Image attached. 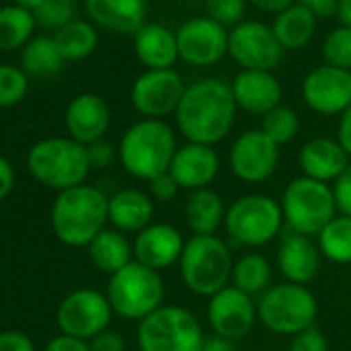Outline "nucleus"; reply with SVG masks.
Segmentation results:
<instances>
[{"label":"nucleus","mask_w":351,"mask_h":351,"mask_svg":"<svg viewBox=\"0 0 351 351\" xmlns=\"http://www.w3.org/2000/svg\"><path fill=\"white\" fill-rule=\"evenodd\" d=\"M236 114L238 106L230 83L209 77L186 87L173 120L186 143L215 147L234 130Z\"/></svg>","instance_id":"nucleus-1"},{"label":"nucleus","mask_w":351,"mask_h":351,"mask_svg":"<svg viewBox=\"0 0 351 351\" xmlns=\"http://www.w3.org/2000/svg\"><path fill=\"white\" fill-rule=\"evenodd\" d=\"M108 199L99 189L81 184L56 195L50 209L54 236L66 246H89L91 240L106 230Z\"/></svg>","instance_id":"nucleus-2"},{"label":"nucleus","mask_w":351,"mask_h":351,"mask_svg":"<svg viewBox=\"0 0 351 351\" xmlns=\"http://www.w3.org/2000/svg\"><path fill=\"white\" fill-rule=\"evenodd\" d=\"M178 147L176 132L165 120L143 118L124 130L118 145V159L132 178L149 182L169 169Z\"/></svg>","instance_id":"nucleus-3"},{"label":"nucleus","mask_w":351,"mask_h":351,"mask_svg":"<svg viewBox=\"0 0 351 351\" xmlns=\"http://www.w3.org/2000/svg\"><path fill=\"white\" fill-rule=\"evenodd\" d=\"M27 169L40 184L62 193L85 184L93 167L85 145L71 136H50L29 149Z\"/></svg>","instance_id":"nucleus-4"},{"label":"nucleus","mask_w":351,"mask_h":351,"mask_svg":"<svg viewBox=\"0 0 351 351\" xmlns=\"http://www.w3.org/2000/svg\"><path fill=\"white\" fill-rule=\"evenodd\" d=\"M232 248L219 236H191L178 263L182 283L201 298H211L232 285Z\"/></svg>","instance_id":"nucleus-5"},{"label":"nucleus","mask_w":351,"mask_h":351,"mask_svg":"<svg viewBox=\"0 0 351 351\" xmlns=\"http://www.w3.org/2000/svg\"><path fill=\"white\" fill-rule=\"evenodd\" d=\"M258 322L273 335L295 337L298 332L316 326L318 302L308 285L277 283L256 298Z\"/></svg>","instance_id":"nucleus-6"},{"label":"nucleus","mask_w":351,"mask_h":351,"mask_svg":"<svg viewBox=\"0 0 351 351\" xmlns=\"http://www.w3.org/2000/svg\"><path fill=\"white\" fill-rule=\"evenodd\" d=\"M205 337L195 312L176 304H163L136 322L141 351H201Z\"/></svg>","instance_id":"nucleus-7"},{"label":"nucleus","mask_w":351,"mask_h":351,"mask_svg":"<svg viewBox=\"0 0 351 351\" xmlns=\"http://www.w3.org/2000/svg\"><path fill=\"white\" fill-rule=\"evenodd\" d=\"M287 232L316 238L322 228L339 215L332 186L298 176L281 193L279 199Z\"/></svg>","instance_id":"nucleus-8"},{"label":"nucleus","mask_w":351,"mask_h":351,"mask_svg":"<svg viewBox=\"0 0 351 351\" xmlns=\"http://www.w3.org/2000/svg\"><path fill=\"white\" fill-rule=\"evenodd\" d=\"M285 228L279 201L269 195L250 193L236 199L226 213L223 230L242 248H261L273 242Z\"/></svg>","instance_id":"nucleus-9"},{"label":"nucleus","mask_w":351,"mask_h":351,"mask_svg":"<svg viewBox=\"0 0 351 351\" xmlns=\"http://www.w3.org/2000/svg\"><path fill=\"white\" fill-rule=\"evenodd\" d=\"M106 295L114 314L124 320L141 322L163 306L165 283L161 273L132 261L128 267L110 277Z\"/></svg>","instance_id":"nucleus-10"},{"label":"nucleus","mask_w":351,"mask_h":351,"mask_svg":"<svg viewBox=\"0 0 351 351\" xmlns=\"http://www.w3.org/2000/svg\"><path fill=\"white\" fill-rule=\"evenodd\" d=\"M112 316L114 310L106 293L91 287H81L62 298L56 312V322L64 335L91 341L110 328Z\"/></svg>","instance_id":"nucleus-11"},{"label":"nucleus","mask_w":351,"mask_h":351,"mask_svg":"<svg viewBox=\"0 0 351 351\" xmlns=\"http://www.w3.org/2000/svg\"><path fill=\"white\" fill-rule=\"evenodd\" d=\"M186 87L180 73L173 69L145 71L130 87V101L143 118L163 120L165 116L176 114Z\"/></svg>","instance_id":"nucleus-12"},{"label":"nucleus","mask_w":351,"mask_h":351,"mask_svg":"<svg viewBox=\"0 0 351 351\" xmlns=\"http://www.w3.org/2000/svg\"><path fill=\"white\" fill-rule=\"evenodd\" d=\"M281 147L273 143L261 128L244 130L230 147V169L246 184L267 182L279 167Z\"/></svg>","instance_id":"nucleus-13"},{"label":"nucleus","mask_w":351,"mask_h":351,"mask_svg":"<svg viewBox=\"0 0 351 351\" xmlns=\"http://www.w3.org/2000/svg\"><path fill=\"white\" fill-rule=\"evenodd\" d=\"M283 52L273 27L263 21H242L230 32L228 54L242 71L273 73V69L281 64Z\"/></svg>","instance_id":"nucleus-14"},{"label":"nucleus","mask_w":351,"mask_h":351,"mask_svg":"<svg viewBox=\"0 0 351 351\" xmlns=\"http://www.w3.org/2000/svg\"><path fill=\"white\" fill-rule=\"evenodd\" d=\"M207 322L213 335L240 341L258 322L256 300L238 287L228 285L207 300Z\"/></svg>","instance_id":"nucleus-15"},{"label":"nucleus","mask_w":351,"mask_h":351,"mask_svg":"<svg viewBox=\"0 0 351 351\" xmlns=\"http://www.w3.org/2000/svg\"><path fill=\"white\" fill-rule=\"evenodd\" d=\"M180 60L191 66L207 69L217 64L230 46V32L211 17H193L176 32Z\"/></svg>","instance_id":"nucleus-16"},{"label":"nucleus","mask_w":351,"mask_h":351,"mask_svg":"<svg viewBox=\"0 0 351 351\" xmlns=\"http://www.w3.org/2000/svg\"><path fill=\"white\" fill-rule=\"evenodd\" d=\"M302 99L320 116H341L351 106V71L330 64L312 69L302 81Z\"/></svg>","instance_id":"nucleus-17"},{"label":"nucleus","mask_w":351,"mask_h":351,"mask_svg":"<svg viewBox=\"0 0 351 351\" xmlns=\"http://www.w3.org/2000/svg\"><path fill=\"white\" fill-rule=\"evenodd\" d=\"M186 246L184 234L171 223H151L132 240L134 261L163 273L178 265Z\"/></svg>","instance_id":"nucleus-18"},{"label":"nucleus","mask_w":351,"mask_h":351,"mask_svg":"<svg viewBox=\"0 0 351 351\" xmlns=\"http://www.w3.org/2000/svg\"><path fill=\"white\" fill-rule=\"evenodd\" d=\"M221 169V159L215 147L201 143H184L173 153L169 163L171 178L178 182L182 191L195 193L211 189Z\"/></svg>","instance_id":"nucleus-19"},{"label":"nucleus","mask_w":351,"mask_h":351,"mask_svg":"<svg viewBox=\"0 0 351 351\" xmlns=\"http://www.w3.org/2000/svg\"><path fill=\"white\" fill-rule=\"evenodd\" d=\"M238 110L252 116H265L283 101V87L269 71H240L230 83Z\"/></svg>","instance_id":"nucleus-20"},{"label":"nucleus","mask_w":351,"mask_h":351,"mask_svg":"<svg viewBox=\"0 0 351 351\" xmlns=\"http://www.w3.org/2000/svg\"><path fill=\"white\" fill-rule=\"evenodd\" d=\"M351 157L341 147L337 138L330 136H316L302 145L298 153V165L302 176L324 184H335L339 176L349 167Z\"/></svg>","instance_id":"nucleus-21"},{"label":"nucleus","mask_w":351,"mask_h":351,"mask_svg":"<svg viewBox=\"0 0 351 351\" xmlns=\"http://www.w3.org/2000/svg\"><path fill=\"white\" fill-rule=\"evenodd\" d=\"M320 256L314 238L285 232L277 248V269L287 283L308 285L318 275Z\"/></svg>","instance_id":"nucleus-22"},{"label":"nucleus","mask_w":351,"mask_h":351,"mask_svg":"<svg viewBox=\"0 0 351 351\" xmlns=\"http://www.w3.org/2000/svg\"><path fill=\"white\" fill-rule=\"evenodd\" d=\"M64 124L71 138L81 145L101 141L110 128V108L104 97L95 93H81L66 106Z\"/></svg>","instance_id":"nucleus-23"},{"label":"nucleus","mask_w":351,"mask_h":351,"mask_svg":"<svg viewBox=\"0 0 351 351\" xmlns=\"http://www.w3.org/2000/svg\"><path fill=\"white\" fill-rule=\"evenodd\" d=\"M89 19L114 34L134 36L147 23V0H85Z\"/></svg>","instance_id":"nucleus-24"},{"label":"nucleus","mask_w":351,"mask_h":351,"mask_svg":"<svg viewBox=\"0 0 351 351\" xmlns=\"http://www.w3.org/2000/svg\"><path fill=\"white\" fill-rule=\"evenodd\" d=\"M155 201L138 189L118 191L108 199V223L122 234H138L153 223Z\"/></svg>","instance_id":"nucleus-25"},{"label":"nucleus","mask_w":351,"mask_h":351,"mask_svg":"<svg viewBox=\"0 0 351 351\" xmlns=\"http://www.w3.org/2000/svg\"><path fill=\"white\" fill-rule=\"evenodd\" d=\"M132 38L134 54L147 71L173 69L176 60L180 58L176 34L161 23H145Z\"/></svg>","instance_id":"nucleus-26"},{"label":"nucleus","mask_w":351,"mask_h":351,"mask_svg":"<svg viewBox=\"0 0 351 351\" xmlns=\"http://www.w3.org/2000/svg\"><path fill=\"white\" fill-rule=\"evenodd\" d=\"M228 207L213 189L195 191L184 203V221L193 236H217L226 223Z\"/></svg>","instance_id":"nucleus-27"},{"label":"nucleus","mask_w":351,"mask_h":351,"mask_svg":"<svg viewBox=\"0 0 351 351\" xmlns=\"http://www.w3.org/2000/svg\"><path fill=\"white\" fill-rule=\"evenodd\" d=\"M87 254H89V261L93 263V267L99 273H106L110 277L134 261L132 242L126 238V234H122L114 228L101 230L87 246Z\"/></svg>","instance_id":"nucleus-28"},{"label":"nucleus","mask_w":351,"mask_h":351,"mask_svg":"<svg viewBox=\"0 0 351 351\" xmlns=\"http://www.w3.org/2000/svg\"><path fill=\"white\" fill-rule=\"evenodd\" d=\"M316 21L318 19L314 13H310L306 7L295 3L283 13L275 15L271 27L283 50H302L312 42L316 34Z\"/></svg>","instance_id":"nucleus-29"},{"label":"nucleus","mask_w":351,"mask_h":351,"mask_svg":"<svg viewBox=\"0 0 351 351\" xmlns=\"http://www.w3.org/2000/svg\"><path fill=\"white\" fill-rule=\"evenodd\" d=\"M64 64L66 60L60 54L54 38L50 36L32 38L21 50V69L29 77H36V79L56 77L64 69Z\"/></svg>","instance_id":"nucleus-30"},{"label":"nucleus","mask_w":351,"mask_h":351,"mask_svg":"<svg viewBox=\"0 0 351 351\" xmlns=\"http://www.w3.org/2000/svg\"><path fill=\"white\" fill-rule=\"evenodd\" d=\"M271 279L273 267L269 258L261 252H246L234 263L232 285L252 298H261L273 285Z\"/></svg>","instance_id":"nucleus-31"},{"label":"nucleus","mask_w":351,"mask_h":351,"mask_svg":"<svg viewBox=\"0 0 351 351\" xmlns=\"http://www.w3.org/2000/svg\"><path fill=\"white\" fill-rule=\"evenodd\" d=\"M54 42L66 62H79L91 56L97 48V29L89 21H71L54 36Z\"/></svg>","instance_id":"nucleus-32"},{"label":"nucleus","mask_w":351,"mask_h":351,"mask_svg":"<svg viewBox=\"0 0 351 351\" xmlns=\"http://www.w3.org/2000/svg\"><path fill=\"white\" fill-rule=\"evenodd\" d=\"M36 25L38 23L32 11H25L17 5L0 7V50H23L34 38Z\"/></svg>","instance_id":"nucleus-33"},{"label":"nucleus","mask_w":351,"mask_h":351,"mask_svg":"<svg viewBox=\"0 0 351 351\" xmlns=\"http://www.w3.org/2000/svg\"><path fill=\"white\" fill-rule=\"evenodd\" d=\"M314 240L326 261L335 265H351V217H332Z\"/></svg>","instance_id":"nucleus-34"},{"label":"nucleus","mask_w":351,"mask_h":351,"mask_svg":"<svg viewBox=\"0 0 351 351\" xmlns=\"http://www.w3.org/2000/svg\"><path fill=\"white\" fill-rule=\"evenodd\" d=\"M261 130L279 147L289 145L298 132H300V116L293 108L289 106H277L275 110H271L269 114L263 116L261 122Z\"/></svg>","instance_id":"nucleus-35"},{"label":"nucleus","mask_w":351,"mask_h":351,"mask_svg":"<svg viewBox=\"0 0 351 351\" xmlns=\"http://www.w3.org/2000/svg\"><path fill=\"white\" fill-rule=\"evenodd\" d=\"M324 64L351 71V27L339 25L330 29L322 42Z\"/></svg>","instance_id":"nucleus-36"},{"label":"nucleus","mask_w":351,"mask_h":351,"mask_svg":"<svg viewBox=\"0 0 351 351\" xmlns=\"http://www.w3.org/2000/svg\"><path fill=\"white\" fill-rule=\"evenodd\" d=\"M29 79L23 69L0 64V108H13L27 95Z\"/></svg>","instance_id":"nucleus-37"},{"label":"nucleus","mask_w":351,"mask_h":351,"mask_svg":"<svg viewBox=\"0 0 351 351\" xmlns=\"http://www.w3.org/2000/svg\"><path fill=\"white\" fill-rule=\"evenodd\" d=\"M75 0H44L34 17L38 25L58 32L71 21H75Z\"/></svg>","instance_id":"nucleus-38"},{"label":"nucleus","mask_w":351,"mask_h":351,"mask_svg":"<svg viewBox=\"0 0 351 351\" xmlns=\"http://www.w3.org/2000/svg\"><path fill=\"white\" fill-rule=\"evenodd\" d=\"M246 5H248L246 0H205V11L207 17H211L226 29L228 27L234 29L236 25L242 23Z\"/></svg>","instance_id":"nucleus-39"},{"label":"nucleus","mask_w":351,"mask_h":351,"mask_svg":"<svg viewBox=\"0 0 351 351\" xmlns=\"http://www.w3.org/2000/svg\"><path fill=\"white\" fill-rule=\"evenodd\" d=\"M287 351H330V347L324 332L318 326H310L291 337Z\"/></svg>","instance_id":"nucleus-40"},{"label":"nucleus","mask_w":351,"mask_h":351,"mask_svg":"<svg viewBox=\"0 0 351 351\" xmlns=\"http://www.w3.org/2000/svg\"><path fill=\"white\" fill-rule=\"evenodd\" d=\"M180 186L171 178L169 171H163L155 176L153 180H149V195L155 203H171L176 197L180 195Z\"/></svg>","instance_id":"nucleus-41"},{"label":"nucleus","mask_w":351,"mask_h":351,"mask_svg":"<svg viewBox=\"0 0 351 351\" xmlns=\"http://www.w3.org/2000/svg\"><path fill=\"white\" fill-rule=\"evenodd\" d=\"M332 195H335V203H337L339 215L351 217V163L339 176L337 182L332 184Z\"/></svg>","instance_id":"nucleus-42"},{"label":"nucleus","mask_w":351,"mask_h":351,"mask_svg":"<svg viewBox=\"0 0 351 351\" xmlns=\"http://www.w3.org/2000/svg\"><path fill=\"white\" fill-rule=\"evenodd\" d=\"M87 155H89L91 167L101 169V167H108L118 157V149H114L108 141L101 138V141H95V143L87 145Z\"/></svg>","instance_id":"nucleus-43"},{"label":"nucleus","mask_w":351,"mask_h":351,"mask_svg":"<svg viewBox=\"0 0 351 351\" xmlns=\"http://www.w3.org/2000/svg\"><path fill=\"white\" fill-rule=\"evenodd\" d=\"M0 351H36V345L21 330H3L0 332Z\"/></svg>","instance_id":"nucleus-44"},{"label":"nucleus","mask_w":351,"mask_h":351,"mask_svg":"<svg viewBox=\"0 0 351 351\" xmlns=\"http://www.w3.org/2000/svg\"><path fill=\"white\" fill-rule=\"evenodd\" d=\"M91 351H126V341L116 330H104L89 341Z\"/></svg>","instance_id":"nucleus-45"},{"label":"nucleus","mask_w":351,"mask_h":351,"mask_svg":"<svg viewBox=\"0 0 351 351\" xmlns=\"http://www.w3.org/2000/svg\"><path fill=\"white\" fill-rule=\"evenodd\" d=\"M46 351H91V347H89V341L85 339H77V337L60 332L48 341Z\"/></svg>","instance_id":"nucleus-46"},{"label":"nucleus","mask_w":351,"mask_h":351,"mask_svg":"<svg viewBox=\"0 0 351 351\" xmlns=\"http://www.w3.org/2000/svg\"><path fill=\"white\" fill-rule=\"evenodd\" d=\"M13 186H15V169L5 155H0V201H5L11 195Z\"/></svg>","instance_id":"nucleus-47"},{"label":"nucleus","mask_w":351,"mask_h":351,"mask_svg":"<svg viewBox=\"0 0 351 351\" xmlns=\"http://www.w3.org/2000/svg\"><path fill=\"white\" fill-rule=\"evenodd\" d=\"M295 3L314 13L316 19H326L337 13V0H295Z\"/></svg>","instance_id":"nucleus-48"},{"label":"nucleus","mask_w":351,"mask_h":351,"mask_svg":"<svg viewBox=\"0 0 351 351\" xmlns=\"http://www.w3.org/2000/svg\"><path fill=\"white\" fill-rule=\"evenodd\" d=\"M337 141L341 143V147H343V149L347 151V155L351 157V106L339 116Z\"/></svg>","instance_id":"nucleus-49"},{"label":"nucleus","mask_w":351,"mask_h":351,"mask_svg":"<svg viewBox=\"0 0 351 351\" xmlns=\"http://www.w3.org/2000/svg\"><path fill=\"white\" fill-rule=\"evenodd\" d=\"M254 9L263 11V13H271V15H279L285 9H289L291 5H295V0H246Z\"/></svg>","instance_id":"nucleus-50"},{"label":"nucleus","mask_w":351,"mask_h":351,"mask_svg":"<svg viewBox=\"0 0 351 351\" xmlns=\"http://www.w3.org/2000/svg\"><path fill=\"white\" fill-rule=\"evenodd\" d=\"M201 351H236V341L211 335V337H205Z\"/></svg>","instance_id":"nucleus-51"},{"label":"nucleus","mask_w":351,"mask_h":351,"mask_svg":"<svg viewBox=\"0 0 351 351\" xmlns=\"http://www.w3.org/2000/svg\"><path fill=\"white\" fill-rule=\"evenodd\" d=\"M337 19L341 25L351 27V0H337Z\"/></svg>","instance_id":"nucleus-52"},{"label":"nucleus","mask_w":351,"mask_h":351,"mask_svg":"<svg viewBox=\"0 0 351 351\" xmlns=\"http://www.w3.org/2000/svg\"><path fill=\"white\" fill-rule=\"evenodd\" d=\"M42 3H44V0H13V5L25 9V11H32V13H36Z\"/></svg>","instance_id":"nucleus-53"}]
</instances>
